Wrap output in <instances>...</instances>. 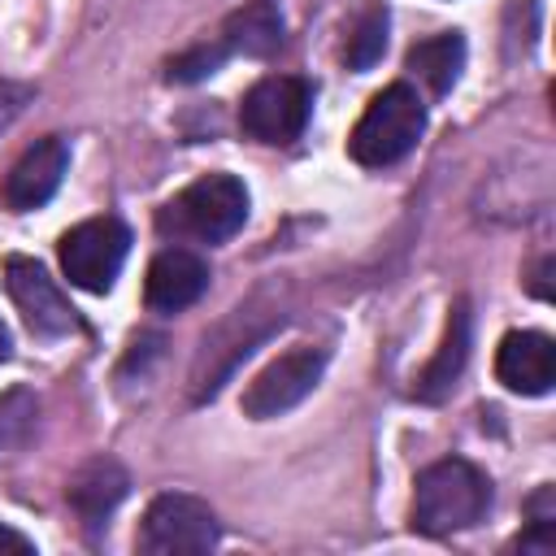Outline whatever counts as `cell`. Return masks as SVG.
<instances>
[{
  "label": "cell",
  "mask_w": 556,
  "mask_h": 556,
  "mask_svg": "<svg viewBox=\"0 0 556 556\" xmlns=\"http://www.w3.org/2000/svg\"><path fill=\"white\" fill-rule=\"evenodd\" d=\"M4 291L13 300V308L22 313V321L43 334V339H61L70 330H78V317L70 308V300L61 295L56 278H48V269L30 256H9L4 261Z\"/></svg>",
  "instance_id": "7"
},
{
  "label": "cell",
  "mask_w": 556,
  "mask_h": 556,
  "mask_svg": "<svg viewBox=\"0 0 556 556\" xmlns=\"http://www.w3.org/2000/svg\"><path fill=\"white\" fill-rule=\"evenodd\" d=\"M460 65H465V39L460 35H430L421 43L408 48V70L434 91H452V83L460 78Z\"/></svg>",
  "instance_id": "15"
},
{
  "label": "cell",
  "mask_w": 556,
  "mask_h": 556,
  "mask_svg": "<svg viewBox=\"0 0 556 556\" xmlns=\"http://www.w3.org/2000/svg\"><path fill=\"white\" fill-rule=\"evenodd\" d=\"M486 504H491V486H486V478L469 460H456V456L452 460H434L417 478L413 526L421 534L469 530L473 521H482Z\"/></svg>",
  "instance_id": "2"
},
{
  "label": "cell",
  "mask_w": 556,
  "mask_h": 556,
  "mask_svg": "<svg viewBox=\"0 0 556 556\" xmlns=\"http://www.w3.org/2000/svg\"><path fill=\"white\" fill-rule=\"evenodd\" d=\"M387 48V9L382 4H369L356 22H352V35L343 43V61L352 70H369Z\"/></svg>",
  "instance_id": "16"
},
{
  "label": "cell",
  "mask_w": 556,
  "mask_h": 556,
  "mask_svg": "<svg viewBox=\"0 0 556 556\" xmlns=\"http://www.w3.org/2000/svg\"><path fill=\"white\" fill-rule=\"evenodd\" d=\"M308 104H313L308 83H300L291 74H274V78H261L243 96L239 126L261 143H291L308 122Z\"/></svg>",
  "instance_id": "6"
},
{
  "label": "cell",
  "mask_w": 556,
  "mask_h": 556,
  "mask_svg": "<svg viewBox=\"0 0 556 556\" xmlns=\"http://www.w3.org/2000/svg\"><path fill=\"white\" fill-rule=\"evenodd\" d=\"M217 543V517L204 500L165 491L148 504L143 526H139V552L148 556H191L208 552Z\"/></svg>",
  "instance_id": "4"
},
{
  "label": "cell",
  "mask_w": 556,
  "mask_h": 556,
  "mask_svg": "<svg viewBox=\"0 0 556 556\" xmlns=\"http://www.w3.org/2000/svg\"><path fill=\"white\" fill-rule=\"evenodd\" d=\"M26 104H30V87L26 83H13V78H0V135L22 117Z\"/></svg>",
  "instance_id": "19"
},
{
  "label": "cell",
  "mask_w": 556,
  "mask_h": 556,
  "mask_svg": "<svg viewBox=\"0 0 556 556\" xmlns=\"http://www.w3.org/2000/svg\"><path fill=\"white\" fill-rule=\"evenodd\" d=\"M130 252V230L117 217H91L61 235V269L83 291H109Z\"/></svg>",
  "instance_id": "5"
},
{
  "label": "cell",
  "mask_w": 556,
  "mask_h": 556,
  "mask_svg": "<svg viewBox=\"0 0 556 556\" xmlns=\"http://www.w3.org/2000/svg\"><path fill=\"white\" fill-rule=\"evenodd\" d=\"M226 61V48L213 39V43H200V48H187L182 56L169 61V83H200L204 74H213L217 65Z\"/></svg>",
  "instance_id": "18"
},
{
  "label": "cell",
  "mask_w": 556,
  "mask_h": 556,
  "mask_svg": "<svg viewBox=\"0 0 556 556\" xmlns=\"http://www.w3.org/2000/svg\"><path fill=\"white\" fill-rule=\"evenodd\" d=\"M248 217V191L235 174H204L161 204L156 226L178 243H222Z\"/></svg>",
  "instance_id": "1"
},
{
  "label": "cell",
  "mask_w": 556,
  "mask_h": 556,
  "mask_svg": "<svg viewBox=\"0 0 556 556\" xmlns=\"http://www.w3.org/2000/svg\"><path fill=\"white\" fill-rule=\"evenodd\" d=\"M421 130H426L421 96L408 83H391V87H382L365 104V113H361L348 148H352V156L361 165L382 169V165H395L400 156H408L413 143L421 139Z\"/></svg>",
  "instance_id": "3"
},
{
  "label": "cell",
  "mask_w": 556,
  "mask_h": 556,
  "mask_svg": "<svg viewBox=\"0 0 556 556\" xmlns=\"http://www.w3.org/2000/svg\"><path fill=\"white\" fill-rule=\"evenodd\" d=\"M217 43L226 48V56H269L282 43V17L269 0H252L248 9L226 17Z\"/></svg>",
  "instance_id": "14"
},
{
  "label": "cell",
  "mask_w": 556,
  "mask_h": 556,
  "mask_svg": "<svg viewBox=\"0 0 556 556\" xmlns=\"http://www.w3.org/2000/svg\"><path fill=\"white\" fill-rule=\"evenodd\" d=\"M465 356H469V304L465 300H456L452 304V317H447V330H443V343H439V352H434V361L421 369V378H417V395L421 400H443L452 387H456V378H460V369H465Z\"/></svg>",
  "instance_id": "13"
},
{
  "label": "cell",
  "mask_w": 556,
  "mask_h": 556,
  "mask_svg": "<svg viewBox=\"0 0 556 556\" xmlns=\"http://www.w3.org/2000/svg\"><path fill=\"white\" fill-rule=\"evenodd\" d=\"M65 169H70V148H65V139H56V135L39 139V143L26 148V152L17 156V165L9 169V178H4V187H0L4 208L30 213V208L48 204V200L56 195Z\"/></svg>",
  "instance_id": "9"
},
{
  "label": "cell",
  "mask_w": 556,
  "mask_h": 556,
  "mask_svg": "<svg viewBox=\"0 0 556 556\" xmlns=\"http://www.w3.org/2000/svg\"><path fill=\"white\" fill-rule=\"evenodd\" d=\"M126 486H130V482H126V469H122L117 460L100 456V460H87V465L70 478L65 500H70V508L78 513V521H83L87 530H96V526H104V517L122 504Z\"/></svg>",
  "instance_id": "12"
},
{
  "label": "cell",
  "mask_w": 556,
  "mask_h": 556,
  "mask_svg": "<svg viewBox=\"0 0 556 556\" xmlns=\"http://www.w3.org/2000/svg\"><path fill=\"white\" fill-rule=\"evenodd\" d=\"M321 369H326V352L321 348H291L282 352L278 361H269L243 391V413L248 417H278L287 408H295L317 382H321Z\"/></svg>",
  "instance_id": "8"
},
{
  "label": "cell",
  "mask_w": 556,
  "mask_h": 556,
  "mask_svg": "<svg viewBox=\"0 0 556 556\" xmlns=\"http://www.w3.org/2000/svg\"><path fill=\"white\" fill-rule=\"evenodd\" d=\"M208 287V265L187 252V248H165L152 265H148V282H143V295L156 313H178L187 304H195Z\"/></svg>",
  "instance_id": "11"
},
{
  "label": "cell",
  "mask_w": 556,
  "mask_h": 556,
  "mask_svg": "<svg viewBox=\"0 0 556 556\" xmlns=\"http://www.w3.org/2000/svg\"><path fill=\"white\" fill-rule=\"evenodd\" d=\"M30 552H35V543H30L26 534L0 526V556H30Z\"/></svg>",
  "instance_id": "20"
},
{
  "label": "cell",
  "mask_w": 556,
  "mask_h": 556,
  "mask_svg": "<svg viewBox=\"0 0 556 556\" xmlns=\"http://www.w3.org/2000/svg\"><path fill=\"white\" fill-rule=\"evenodd\" d=\"M35 413H39V404L26 387H13L0 395V452L26 443V434L35 430Z\"/></svg>",
  "instance_id": "17"
},
{
  "label": "cell",
  "mask_w": 556,
  "mask_h": 556,
  "mask_svg": "<svg viewBox=\"0 0 556 556\" xmlns=\"http://www.w3.org/2000/svg\"><path fill=\"white\" fill-rule=\"evenodd\" d=\"M495 374L508 391L521 395H543L556 382V348L547 334L539 330H513L504 334L500 352H495Z\"/></svg>",
  "instance_id": "10"
},
{
  "label": "cell",
  "mask_w": 556,
  "mask_h": 556,
  "mask_svg": "<svg viewBox=\"0 0 556 556\" xmlns=\"http://www.w3.org/2000/svg\"><path fill=\"white\" fill-rule=\"evenodd\" d=\"M9 356V330H4V321H0V361Z\"/></svg>",
  "instance_id": "21"
}]
</instances>
